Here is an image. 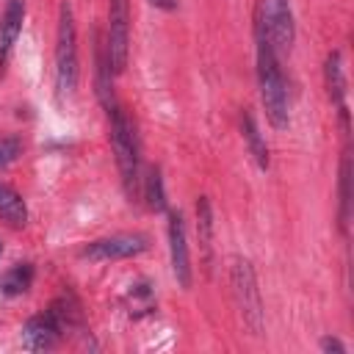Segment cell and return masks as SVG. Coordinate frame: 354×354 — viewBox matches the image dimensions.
I'll use <instances>...</instances> for the list:
<instances>
[{
  "instance_id": "1",
  "label": "cell",
  "mask_w": 354,
  "mask_h": 354,
  "mask_svg": "<svg viewBox=\"0 0 354 354\" xmlns=\"http://www.w3.org/2000/svg\"><path fill=\"white\" fill-rule=\"evenodd\" d=\"M254 41H257V83H260V100H263L266 116L277 130H285L290 124L288 88H285V77L277 61V50L271 44V36L263 19V6H257L254 11Z\"/></svg>"
},
{
  "instance_id": "2",
  "label": "cell",
  "mask_w": 354,
  "mask_h": 354,
  "mask_svg": "<svg viewBox=\"0 0 354 354\" xmlns=\"http://www.w3.org/2000/svg\"><path fill=\"white\" fill-rule=\"evenodd\" d=\"M111 116V144H113V155H116V166L122 174V185L127 191V196H133L138 191V136H136V124L130 122L127 111L116 102L113 108H108Z\"/></svg>"
},
{
  "instance_id": "3",
  "label": "cell",
  "mask_w": 354,
  "mask_h": 354,
  "mask_svg": "<svg viewBox=\"0 0 354 354\" xmlns=\"http://www.w3.org/2000/svg\"><path fill=\"white\" fill-rule=\"evenodd\" d=\"M230 288H232V299H235V307L241 313L243 326L252 335H260L263 332L266 310H263L257 277H254V268H252L249 260H243V257L232 260V266H230Z\"/></svg>"
},
{
  "instance_id": "4",
  "label": "cell",
  "mask_w": 354,
  "mask_h": 354,
  "mask_svg": "<svg viewBox=\"0 0 354 354\" xmlns=\"http://www.w3.org/2000/svg\"><path fill=\"white\" fill-rule=\"evenodd\" d=\"M55 80L61 94H72L77 86V30L69 3L58 11V39H55Z\"/></svg>"
},
{
  "instance_id": "5",
  "label": "cell",
  "mask_w": 354,
  "mask_h": 354,
  "mask_svg": "<svg viewBox=\"0 0 354 354\" xmlns=\"http://www.w3.org/2000/svg\"><path fill=\"white\" fill-rule=\"evenodd\" d=\"M105 53L111 58L113 75L124 72L130 55V0H111L108 3V39Z\"/></svg>"
},
{
  "instance_id": "6",
  "label": "cell",
  "mask_w": 354,
  "mask_h": 354,
  "mask_svg": "<svg viewBox=\"0 0 354 354\" xmlns=\"http://www.w3.org/2000/svg\"><path fill=\"white\" fill-rule=\"evenodd\" d=\"M147 249H149V238L144 232H119L111 238L91 241L80 254L88 260H124V257H138Z\"/></svg>"
},
{
  "instance_id": "7",
  "label": "cell",
  "mask_w": 354,
  "mask_h": 354,
  "mask_svg": "<svg viewBox=\"0 0 354 354\" xmlns=\"http://www.w3.org/2000/svg\"><path fill=\"white\" fill-rule=\"evenodd\" d=\"M263 19L271 36V44L277 53H290L293 39H296V25H293V11L290 0H263Z\"/></svg>"
},
{
  "instance_id": "8",
  "label": "cell",
  "mask_w": 354,
  "mask_h": 354,
  "mask_svg": "<svg viewBox=\"0 0 354 354\" xmlns=\"http://www.w3.org/2000/svg\"><path fill=\"white\" fill-rule=\"evenodd\" d=\"M169 254H171V271L180 282V288H191V257H188V235L185 221L177 210L169 213Z\"/></svg>"
},
{
  "instance_id": "9",
  "label": "cell",
  "mask_w": 354,
  "mask_h": 354,
  "mask_svg": "<svg viewBox=\"0 0 354 354\" xmlns=\"http://www.w3.org/2000/svg\"><path fill=\"white\" fill-rule=\"evenodd\" d=\"M64 335V324L53 310H44L41 315H33L22 326V346L30 351H47L53 348Z\"/></svg>"
},
{
  "instance_id": "10",
  "label": "cell",
  "mask_w": 354,
  "mask_h": 354,
  "mask_svg": "<svg viewBox=\"0 0 354 354\" xmlns=\"http://www.w3.org/2000/svg\"><path fill=\"white\" fill-rule=\"evenodd\" d=\"M324 77H326V91L329 100L337 105L343 130H348V111H346V77H343V64H340V53H329L326 64H324Z\"/></svg>"
},
{
  "instance_id": "11",
  "label": "cell",
  "mask_w": 354,
  "mask_h": 354,
  "mask_svg": "<svg viewBox=\"0 0 354 354\" xmlns=\"http://www.w3.org/2000/svg\"><path fill=\"white\" fill-rule=\"evenodd\" d=\"M94 86H97V97H100V102H102V108L108 111V108H113L116 105V100H113V80H111V75H113V69H111V58H108V53H105V44L97 39V47H94Z\"/></svg>"
},
{
  "instance_id": "12",
  "label": "cell",
  "mask_w": 354,
  "mask_h": 354,
  "mask_svg": "<svg viewBox=\"0 0 354 354\" xmlns=\"http://www.w3.org/2000/svg\"><path fill=\"white\" fill-rule=\"evenodd\" d=\"M0 218L8 227H25L28 224V205L17 188L8 183H0Z\"/></svg>"
},
{
  "instance_id": "13",
  "label": "cell",
  "mask_w": 354,
  "mask_h": 354,
  "mask_svg": "<svg viewBox=\"0 0 354 354\" xmlns=\"http://www.w3.org/2000/svg\"><path fill=\"white\" fill-rule=\"evenodd\" d=\"M22 19H25V0H8L3 19H0V50L8 53L22 33Z\"/></svg>"
},
{
  "instance_id": "14",
  "label": "cell",
  "mask_w": 354,
  "mask_h": 354,
  "mask_svg": "<svg viewBox=\"0 0 354 354\" xmlns=\"http://www.w3.org/2000/svg\"><path fill=\"white\" fill-rule=\"evenodd\" d=\"M241 133H243V138H246V147H249L254 163H257L260 169H268V147H266V141H263V136H260V130H257V122H254V116H252L249 111L241 113Z\"/></svg>"
},
{
  "instance_id": "15",
  "label": "cell",
  "mask_w": 354,
  "mask_h": 354,
  "mask_svg": "<svg viewBox=\"0 0 354 354\" xmlns=\"http://www.w3.org/2000/svg\"><path fill=\"white\" fill-rule=\"evenodd\" d=\"M196 235H199L202 257H205V263H210V254H213V210H210L207 196L196 199Z\"/></svg>"
},
{
  "instance_id": "16",
  "label": "cell",
  "mask_w": 354,
  "mask_h": 354,
  "mask_svg": "<svg viewBox=\"0 0 354 354\" xmlns=\"http://www.w3.org/2000/svg\"><path fill=\"white\" fill-rule=\"evenodd\" d=\"M30 285H33V266L30 263H14L0 277V290L6 296H22Z\"/></svg>"
},
{
  "instance_id": "17",
  "label": "cell",
  "mask_w": 354,
  "mask_h": 354,
  "mask_svg": "<svg viewBox=\"0 0 354 354\" xmlns=\"http://www.w3.org/2000/svg\"><path fill=\"white\" fill-rule=\"evenodd\" d=\"M124 307H127V313H130L133 318H141V315L152 313V310H155V293H152V288H149L147 282L130 285V290H127V296H124Z\"/></svg>"
},
{
  "instance_id": "18",
  "label": "cell",
  "mask_w": 354,
  "mask_h": 354,
  "mask_svg": "<svg viewBox=\"0 0 354 354\" xmlns=\"http://www.w3.org/2000/svg\"><path fill=\"white\" fill-rule=\"evenodd\" d=\"M147 205L152 210H166V194H163V177L160 169L152 166L147 174Z\"/></svg>"
},
{
  "instance_id": "19",
  "label": "cell",
  "mask_w": 354,
  "mask_h": 354,
  "mask_svg": "<svg viewBox=\"0 0 354 354\" xmlns=\"http://www.w3.org/2000/svg\"><path fill=\"white\" fill-rule=\"evenodd\" d=\"M348 183H351V160H348V152L343 155L340 160V230L346 232L348 227Z\"/></svg>"
},
{
  "instance_id": "20",
  "label": "cell",
  "mask_w": 354,
  "mask_h": 354,
  "mask_svg": "<svg viewBox=\"0 0 354 354\" xmlns=\"http://www.w3.org/2000/svg\"><path fill=\"white\" fill-rule=\"evenodd\" d=\"M22 155V141L17 136H0V169Z\"/></svg>"
},
{
  "instance_id": "21",
  "label": "cell",
  "mask_w": 354,
  "mask_h": 354,
  "mask_svg": "<svg viewBox=\"0 0 354 354\" xmlns=\"http://www.w3.org/2000/svg\"><path fill=\"white\" fill-rule=\"evenodd\" d=\"M321 351H335V354H346V346L337 337H321Z\"/></svg>"
},
{
  "instance_id": "22",
  "label": "cell",
  "mask_w": 354,
  "mask_h": 354,
  "mask_svg": "<svg viewBox=\"0 0 354 354\" xmlns=\"http://www.w3.org/2000/svg\"><path fill=\"white\" fill-rule=\"evenodd\" d=\"M155 8H163V11H171V8H177V0H149Z\"/></svg>"
},
{
  "instance_id": "23",
  "label": "cell",
  "mask_w": 354,
  "mask_h": 354,
  "mask_svg": "<svg viewBox=\"0 0 354 354\" xmlns=\"http://www.w3.org/2000/svg\"><path fill=\"white\" fill-rule=\"evenodd\" d=\"M0 254H3V243H0Z\"/></svg>"
}]
</instances>
